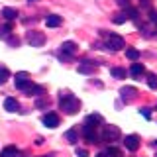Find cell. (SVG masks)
Masks as SVG:
<instances>
[{
	"instance_id": "cell-1",
	"label": "cell",
	"mask_w": 157,
	"mask_h": 157,
	"mask_svg": "<svg viewBox=\"0 0 157 157\" xmlns=\"http://www.w3.org/2000/svg\"><path fill=\"white\" fill-rule=\"evenodd\" d=\"M59 106H61V110L65 112V114H77L78 108H81V102L73 94H63L61 92V102H59Z\"/></svg>"
},
{
	"instance_id": "cell-2",
	"label": "cell",
	"mask_w": 157,
	"mask_h": 157,
	"mask_svg": "<svg viewBox=\"0 0 157 157\" xmlns=\"http://www.w3.org/2000/svg\"><path fill=\"white\" fill-rule=\"evenodd\" d=\"M120 136H122V132H120L118 126L110 124V126H104V130H102V140L104 141H118Z\"/></svg>"
},
{
	"instance_id": "cell-3",
	"label": "cell",
	"mask_w": 157,
	"mask_h": 157,
	"mask_svg": "<svg viewBox=\"0 0 157 157\" xmlns=\"http://www.w3.org/2000/svg\"><path fill=\"white\" fill-rule=\"evenodd\" d=\"M106 47L112 49V51H120V49L124 47V37L116 36V33H110V36L106 37Z\"/></svg>"
},
{
	"instance_id": "cell-4",
	"label": "cell",
	"mask_w": 157,
	"mask_h": 157,
	"mask_svg": "<svg viewBox=\"0 0 157 157\" xmlns=\"http://www.w3.org/2000/svg\"><path fill=\"white\" fill-rule=\"evenodd\" d=\"M26 41H28L32 47H41L43 43H45V36H43L41 32H28Z\"/></svg>"
},
{
	"instance_id": "cell-5",
	"label": "cell",
	"mask_w": 157,
	"mask_h": 157,
	"mask_svg": "<svg viewBox=\"0 0 157 157\" xmlns=\"http://www.w3.org/2000/svg\"><path fill=\"white\" fill-rule=\"evenodd\" d=\"M16 88H22V90H28L29 86H32V81H29V75L28 73H16Z\"/></svg>"
},
{
	"instance_id": "cell-6",
	"label": "cell",
	"mask_w": 157,
	"mask_h": 157,
	"mask_svg": "<svg viewBox=\"0 0 157 157\" xmlns=\"http://www.w3.org/2000/svg\"><path fill=\"white\" fill-rule=\"evenodd\" d=\"M82 136H85L86 141H90V144H98V134H96V128L92 126H82Z\"/></svg>"
},
{
	"instance_id": "cell-7",
	"label": "cell",
	"mask_w": 157,
	"mask_h": 157,
	"mask_svg": "<svg viewBox=\"0 0 157 157\" xmlns=\"http://www.w3.org/2000/svg\"><path fill=\"white\" fill-rule=\"evenodd\" d=\"M98 67V63L94 61H82L78 63V73H82V75H90V73H94Z\"/></svg>"
},
{
	"instance_id": "cell-8",
	"label": "cell",
	"mask_w": 157,
	"mask_h": 157,
	"mask_svg": "<svg viewBox=\"0 0 157 157\" xmlns=\"http://www.w3.org/2000/svg\"><path fill=\"white\" fill-rule=\"evenodd\" d=\"M136 94H137V88H136V86H124V88L120 90V96H122V100H124V102L134 100Z\"/></svg>"
},
{
	"instance_id": "cell-9",
	"label": "cell",
	"mask_w": 157,
	"mask_h": 157,
	"mask_svg": "<svg viewBox=\"0 0 157 157\" xmlns=\"http://www.w3.org/2000/svg\"><path fill=\"white\" fill-rule=\"evenodd\" d=\"M124 145H126L130 151H136L137 147H140V137H137L136 134H132V136H126V140H124Z\"/></svg>"
},
{
	"instance_id": "cell-10",
	"label": "cell",
	"mask_w": 157,
	"mask_h": 157,
	"mask_svg": "<svg viewBox=\"0 0 157 157\" xmlns=\"http://www.w3.org/2000/svg\"><path fill=\"white\" fill-rule=\"evenodd\" d=\"M75 51H77V43L75 41H63L61 43V53H65V55H75Z\"/></svg>"
},
{
	"instance_id": "cell-11",
	"label": "cell",
	"mask_w": 157,
	"mask_h": 157,
	"mask_svg": "<svg viewBox=\"0 0 157 157\" xmlns=\"http://www.w3.org/2000/svg\"><path fill=\"white\" fill-rule=\"evenodd\" d=\"M43 124L47 128H57L59 126V116L57 114H45L43 116Z\"/></svg>"
},
{
	"instance_id": "cell-12",
	"label": "cell",
	"mask_w": 157,
	"mask_h": 157,
	"mask_svg": "<svg viewBox=\"0 0 157 157\" xmlns=\"http://www.w3.org/2000/svg\"><path fill=\"white\" fill-rule=\"evenodd\" d=\"M102 116L100 114H90V116H86V120H85V124L86 126H92V128H98V124H102Z\"/></svg>"
},
{
	"instance_id": "cell-13",
	"label": "cell",
	"mask_w": 157,
	"mask_h": 157,
	"mask_svg": "<svg viewBox=\"0 0 157 157\" xmlns=\"http://www.w3.org/2000/svg\"><path fill=\"white\" fill-rule=\"evenodd\" d=\"M144 73H145V67L144 65H141V63H134V65H132V69H130V75L132 77H141V75H144Z\"/></svg>"
},
{
	"instance_id": "cell-14",
	"label": "cell",
	"mask_w": 157,
	"mask_h": 157,
	"mask_svg": "<svg viewBox=\"0 0 157 157\" xmlns=\"http://www.w3.org/2000/svg\"><path fill=\"white\" fill-rule=\"evenodd\" d=\"M4 108H6L8 112H16L18 108H20V104H18V100H16V98H12V96H10V98H6V100H4Z\"/></svg>"
},
{
	"instance_id": "cell-15",
	"label": "cell",
	"mask_w": 157,
	"mask_h": 157,
	"mask_svg": "<svg viewBox=\"0 0 157 157\" xmlns=\"http://www.w3.org/2000/svg\"><path fill=\"white\" fill-rule=\"evenodd\" d=\"M45 26H47V28H57V26H61V16H55V14L47 16V18H45Z\"/></svg>"
},
{
	"instance_id": "cell-16",
	"label": "cell",
	"mask_w": 157,
	"mask_h": 157,
	"mask_svg": "<svg viewBox=\"0 0 157 157\" xmlns=\"http://www.w3.org/2000/svg\"><path fill=\"white\" fill-rule=\"evenodd\" d=\"M43 92H45V88H43L41 85H32L26 90V94L28 96H39V94H43Z\"/></svg>"
},
{
	"instance_id": "cell-17",
	"label": "cell",
	"mask_w": 157,
	"mask_h": 157,
	"mask_svg": "<svg viewBox=\"0 0 157 157\" xmlns=\"http://www.w3.org/2000/svg\"><path fill=\"white\" fill-rule=\"evenodd\" d=\"M65 140L69 141V144H73V145L77 144V141H78V130H77V128H73V130L67 132V134H65Z\"/></svg>"
},
{
	"instance_id": "cell-18",
	"label": "cell",
	"mask_w": 157,
	"mask_h": 157,
	"mask_svg": "<svg viewBox=\"0 0 157 157\" xmlns=\"http://www.w3.org/2000/svg\"><path fill=\"white\" fill-rule=\"evenodd\" d=\"M2 16L6 18V20H14V18H18V10L16 8H10V6H6L2 10Z\"/></svg>"
},
{
	"instance_id": "cell-19",
	"label": "cell",
	"mask_w": 157,
	"mask_h": 157,
	"mask_svg": "<svg viewBox=\"0 0 157 157\" xmlns=\"http://www.w3.org/2000/svg\"><path fill=\"white\" fill-rule=\"evenodd\" d=\"M16 153H18V149H16V147H14V145H8V147H4V149H2L0 157H14Z\"/></svg>"
},
{
	"instance_id": "cell-20",
	"label": "cell",
	"mask_w": 157,
	"mask_h": 157,
	"mask_svg": "<svg viewBox=\"0 0 157 157\" xmlns=\"http://www.w3.org/2000/svg\"><path fill=\"white\" fill-rule=\"evenodd\" d=\"M126 57L130 59V61H137V59H140V51L134 49V47H130V49H126Z\"/></svg>"
},
{
	"instance_id": "cell-21",
	"label": "cell",
	"mask_w": 157,
	"mask_h": 157,
	"mask_svg": "<svg viewBox=\"0 0 157 157\" xmlns=\"http://www.w3.org/2000/svg\"><path fill=\"white\" fill-rule=\"evenodd\" d=\"M147 86H149L151 90H157V75H153V73L147 75Z\"/></svg>"
},
{
	"instance_id": "cell-22",
	"label": "cell",
	"mask_w": 157,
	"mask_h": 157,
	"mask_svg": "<svg viewBox=\"0 0 157 157\" xmlns=\"http://www.w3.org/2000/svg\"><path fill=\"white\" fill-rule=\"evenodd\" d=\"M110 75L116 77V78H126V71L120 67H114V69H110Z\"/></svg>"
},
{
	"instance_id": "cell-23",
	"label": "cell",
	"mask_w": 157,
	"mask_h": 157,
	"mask_svg": "<svg viewBox=\"0 0 157 157\" xmlns=\"http://www.w3.org/2000/svg\"><path fill=\"white\" fill-rule=\"evenodd\" d=\"M104 153H106V157H122V151L118 147H108Z\"/></svg>"
},
{
	"instance_id": "cell-24",
	"label": "cell",
	"mask_w": 157,
	"mask_h": 157,
	"mask_svg": "<svg viewBox=\"0 0 157 157\" xmlns=\"http://www.w3.org/2000/svg\"><path fill=\"white\" fill-rule=\"evenodd\" d=\"M126 20H130V18H128V14L126 12H120V14H116V16L112 18V22H114V24H124Z\"/></svg>"
},
{
	"instance_id": "cell-25",
	"label": "cell",
	"mask_w": 157,
	"mask_h": 157,
	"mask_svg": "<svg viewBox=\"0 0 157 157\" xmlns=\"http://www.w3.org/2000/svg\"><path fill=\"white\" fill-rule=\"evenodd\" d=\"M8 77H10V71L6 67H0V85H4L8 81Z\"/></svg>"
},
{
	"instance_id": "cell-26",
	"label": "cell",
	"mask_w": 157,
	"mask_h": 157,
	"mask_svg": "<svg viewBox=\"0 0 157 157\" xmlns=\"http://www.w3.org/2000/svg\"><path fill=\"white\" fill-rule=\"evenodd\" d=\"M124 12L128 14V18H130V20H137V10L136 8H130V6H128V8H124Z\"/></svg>"
},
{
	"instance_id": "cell-27",
	"label": "cell",
	"mask_w": 157,
	"mask_h": 157,
	"mask_svg": "<svg viewBox=\"0 0 157 157\" xmlns=\"http://www.w3.org/2000/svg\"><path fill=\"white\" fill-rule=\"evenodd\" d=\"M10 32H12V28H10V26L0 28V37H2V39H8L10 37Z\"/></svg>"
},
{
	"instance_id": "cell-28",
	"label": "cell",
	"mask_w": 157,
	"mask_h": 157,
	"mask_svg": "<svg viewBox=\"0 0 157 157\" xmlns=\"http://www.w3.org/2000/svg\"><path fill=\"white\" fill-rule=\"evenodd\" d=\"M47 104H49L47 98H37V100H36V108H45Z\"/></svg>"
},
{
	"instance_id": "cell-29",
	"label": "cell",
	"mask_w": 157,
	"mask_h": 157,
	"mask_svg": "<svg viewBox=\"0 0 157 157\" xmlns=\"http://www.w3.org/2000/svg\"><path fill=\"white\" fill-rule=\"evenodd\" d=\"M75 155H77V157H88V151H86V149H82V147H77Z\"/></svg>"
},
{
	"instance_id": "cell-30",
	"label": "cell",
	"mask_w": 157,
	"mask_h": 157,
	"mask_svg": "<svg viewBox=\"0 0 157 157\" xmlns=\"http://www.w3.org/2000/svg\"><path fill=\"white\" fill-rule=\"evenodd\" d=\"M8 43H10L12 47H18V45H20V39H18V37H8Z\"/></svg>"
},
{
	"instance_id": "cell-31",
	"label": "cell",
	"mask_w": 157,
	"mask_h": 157,
	"mask_svg": "<svg viewBox=\"0 0 157 157\" xmlns=\"http://www.w3.org/2000/svg\"><path fill=\"white\" fill-rule=\"evenodd\" d=\"M149 22L157 24V12H155V10H149Z\"/></svg>"
},
{
	"instance_id": "cell-32",
	"label": "cell",
	"mask_w": 157,
	"mask_h": 157,
	"mask_svg": "<svg viewBox=\"0 0 157 157\" xmlns=\"http://www.w3.org/2000/svg\"><path fill=\"white\" fill-rule=\"evenodd\" d=\"M141 114H144V118H147V120H149V118H151V112H149V108H141Z\"/></svg>"
},
{
	"instance_id": "cell-33",
	"label": "cell",
	"mask_w": 157,
	"mask_h": 157,
	"mask_svg": "<svg viewBox=\"0 0 157 157\" xmlns=\"http://www.w3.org/2000/svg\"><path fill=\"white\" fill-rule=\"evenodd\" d=\"M116 2L120 4L122 8H128V6H130V0H116Z\"/></svg>"
},
{
	"instance_id": "cell-34",
	"label": "cell",
	"mask_w": 157,
	"mask_h": 157,
	"mask_svg": "<svg viewBox=\"0 0 157 157\" xmlns=\"http://www.w3.org/2000/svg\"><path fill=\"white\" fill-rule=\"evenodd\" d=\"M140 4H141L144 8H149V6H151V2H149V0H140Z\"/></svg>"
},
{
	"instance_id": "cell-35",
	"label": "cell",
	"mask_w": 157,
	"mask_h": 157,
	"mask_svg": "<svg viewBox=\"0 0 157 157\" xmlns=\"http://www.w3.org/2000/svg\"><path fill=\"white\" fill-rule=\"evenodd\" d=\"M14 157H28V155H26V153H22V151H18V153L14 155Z\"/></svg>"
},
{
	"instance_id": "cell-36",
	"label": "cell",
	"mask_w": 157,
	"mask_h": 157,
	"mask_svg": "<svg viewBox=\"0 0 157 157\" xmlns=\"http://www.w3.org/2000/svg\"><path fill=\"white\" fill-rule=\"evenodd\" d=\"M41 157H55V155H41Z\"/></svg>"
},
{
	"instance_id": "cell-37",
	"label": "cell",
	"mask_w": 157,
	"mask_h": 157,
	"mask_svg": "<svg viewBox=\"0 0 157 157\" xmlns=\"http://www.w3.org/2000/svg\"><path fill=\"white\" fill-rule=\"evenodd\" d=\"M28 2H33V0H28Z\"/></svg>"
},
{
	"instance_id": "cell-38",
	"label": "cell",
	"mask_w": 157,
	"mask_h": 157,
	"mask_svg": "<svg viewBox=\"0 0 157 157\" xmlns=\"http://www.w3.org/2000/svg\"><path fill=\"white\" fill-rule=\"evenodd\" d=\"M155 145H157V140H155Z\"/></svg>"
},
{
	"instance_id": "cell-39",
	"label": "cell",
	"mask_w": 157,
	"mask_h": 157,
	"mask_svg": "<svg viewBox=\"0 0 157 157\" xmlns=\"http://www.w3.org/2000/svg\"><path fill=\"white\" fill-rule=\"evenodd\" d=\"M155 157H157V155H155Z\"/></svg>"
}]
</instances>
